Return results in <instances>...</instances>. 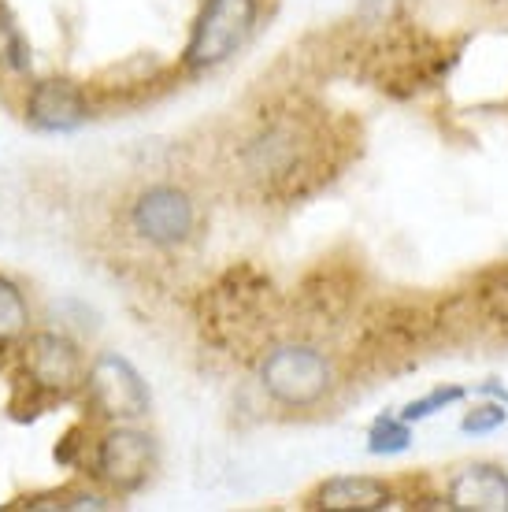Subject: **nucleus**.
Here are the masks:
<instances>
[{
	"instance_id": "obj_7",
	"label": "nucleus",
	"mask_w": 508,
	"mask_h": 512,
	"mask_svg": "<svg viewBox=\"0 0 508 512\" xmlns=\"http://www.w3.org/2000/svg\"><path fill=\"white\" fill-rule=\"evenodd\" d=\"M23 119L26 127L41 130V134H71L93 119V104L75 78H34V82H26Z\"/></svg>"
},
{
	"instance_id": "obj_1",
	"label": "nucleus",
	"mask_w": 508,
	"mask_h": 512,
	"mask_svg": "<svg viewBox=\"0 0 508 512\" xmlns=\"http://www.w3.org/2000/svg\"><path fill=\"white\" fill-rule=\"evenodd\" d=\"M160 468V442L141 423H104L89 446V475L115 498H130L153 483Z\"/></svg>"
},
{
	"instance_id": "obj_16",
	"label": "nucleus",
	"mask_w": 508,
	"mask_h": 512,
	"mask_svg": "<svg viewBox=\"0 0 508 512\" xmlns=\"http://www.w3.org/2000/svg\"><path fill=\"white\" fill-rule=\"evenodd\" d=\"M505 420H508L505 405H479L475 412H468V416H464V423H460V427H464L468 435H486V431H497Z\"/></svg>"
},
{
	"instance_id": "obj_9",
	"label": "nucleus",
	"mask_w": 508,
	"mask_h": 512,
	"mask_svg": "<svg viewBox=\"0 0 508 512\" xmlns=\"http://www.w3.org/2000/svg\"><path fill=\"white\" fill-rule=\"evenodd\" d=\"M308 509H390L394 487L375 475H334L305 498Z\"/></svg>"
},
{
	"instance_id": "obj_14",
	"label": "nucleus",
	"mask_w": 508,
	"mask_h": 512,
	"mask_svg": "<svg viewBox=\"0 0 508 512\" xmlns=\"http://www.w3.org/2000/svg\"><path fill=\"white\" fill-rule=\"evenodd\" d=\"M412 442V423L401 416H379L368 431V453L375 457H390V453H405Z\"/></svg>"
},
{
	"instance_id": "obj_2",
	"label": "nucleus",
	"mask_w": 508,
	"mask_h": 512,
	"mask_svg": "<svg viewBox=\"0 0 508 512\" xmlns=\"http://www.w3.org/2000/svg\"><path fill=\"white\" fill-rule=\"evenodd\" d=\"M260 23V0H204L182 49L186 71H216L249 45Z\"/></svg>"
},
{
	"instance_id": "obj_5",
	"label": "nucleus",
	"mask_w": 508,
	"mask_h": 512,
	"mask_svg": "<svg viewBox=\"0 0 508 512\" xmlns=\"http://www.w3.org/2000/svg\"><path fill=\"white\" fill-rule=\"evenodd\" d=\"M334 368L316 346L286 342L260 360V390L282 409H312L331 394Z\"/></svg>"
},
{
	"instance_id": "obj_6",
	"label": "nucleus",
	"mask_w": 508,
	"mask_h": 512,
	"mask_svg": "<svg viewBox=\"0 0 508 512\" xmlns=\"http://www.w3.org/2000/svg\"><path fill=\"white\" fill-rule=\"evenodd\" d=\"M130 234L153 249H178L197 234V201L175 182H153L130 201Z\"/></svg>"
},
{
	"instance_id": "obj_4",
	"label": "nucleus",
	"mask_w": 508,
	"mask_h": 512,
	"mask_svg": "<svg viewBox=\"0 0 508 512\" xmlns=\"http://www.w3.org/2000/svg\"><path fill=\"white\" fill-rule=\"evenodd\" d=\"M86 364V349L67 331H38L34 327L19 342V379L34 394L52 397V401H67V397L82 394Z\"/></svg>"
},
{
	"instance_id": "obj_15",
	"label": "nucleus",
	"mask_w": 508,
	"mask_h": 512,
	"mask_svg": "<svg viewBox=\"0 0 508 512\" xmlns=\"http://www.w3.org/2000/svg\"><path fill=\"white\" fill-rule=\"evenodd\" d=\"M464 386H438V390H431L427 397H416V401H408L405 409L397 412L405 423H420L427 420V416H434V412H442L445 405H453V401H464Z\"/></svg>"
},
{
	"instance_id": "obj_11",
	"label": "nucleus",
	"mask_w": 508,
	"mask_h": 512,
	"mask_svg": "<svg viewBox=\"0 0 508 512\" xmlns=\"http://www.w3.org/2000/svg\"><path fill=\"white\" fill-rule=\"evenodd\" d=\"M119 505L115 494H108L104 487H60V490H38V494H26L23 505H12V509H30V512H45V509H64V512H108Z\"/></svg>"
},
{
	"instance_id": "obj_8",
	"label": "nucleus",
	"mask_w": 508,
	"mask_h": 512,
	"mask_svg": "<svg viewBox=\"0 0 508 512\" xmlns=\"http://www.w3.org/2000/svg\"><path fill=\"white\" fill-rule=\"evenodd\" d=\"M301 156H305V138L293 123H271L256 134L249 145H245V167L249 175L260 182H279L297 175L301 167Z\"/></svg>"
},
{
	"instance_id": "obj_12",
	"label": "nucleus",
	"mask_w": 508,
	"mask_h": 512,
	"mask_svg": "<svg viewBox=\"0 0 508 512\" xmlns=\"http://www.w3.org/2000/svg\"><path fill=\"white\" fill-rule=\"evenodd\" d=\"M30 331H34L30 297L12 275L0 271V346H19Z\"/></svg>"
},
{
	"instance_id": "obj_17",
	"label": "nucleus",
	"mask_w": 508,
	"mask_h": 512,
	"mask_svg": "<svg viewBox=\"0 0 508 512\" xmlns=\"http://www.w3.org/2000/svg\"><path fill=\"white\" fill-rule=\"evenodd\" d=\"M494 301H497V308H501V316L508 320V282H501L494 290Z\"/></svg>"
},
{
	"instance_id": "obj_13",
	"label": "nucleus",
	"mask_w": 508,
	"mask_h": 512,
	"mask_svg": "<svg viewBox=\"0 0 508 512\" xmlns=\"http://www.w3.org/2000/svg\"><path fill=\"white\" fill-rule=\"evenodd\" d=\"M0 75H30V45H26L23 30L15 23V15L4 4H0Z\"/></svg>"
},
{
	"instance_id": "obj_10",
	"label": "nucleus",
	"mask_w": 508,
	"mask_h": 512,
	"mask_svg": "<svg viewBox=\"0 0 508 512\" xmlns=\"http://www.w3.org/2000/svg\"><path fill=\"white\" fill-rule=\"evenodd\" d=\"M449 505L460 512H508V475L497 464H468L449 479Z\"/></svg>"
},
{
	"instance_id": "obj_3",
	"label": "nucleus",
	"mask_w": 508,
	"mask_h": 512,
	"mask_svg": "<svg viewBox=\"0 0 508 512\" xmlns=\"http://www.w3.org/2000/svg\"><path fill=\"white\" fill-rule=\"evenodd\" d=\"M82 401L86 412L101 423H141L153 412V394L145 375L130 364L123 353L104 349L86 364L82 379Z\"/></svg>"
}]
</instances>
